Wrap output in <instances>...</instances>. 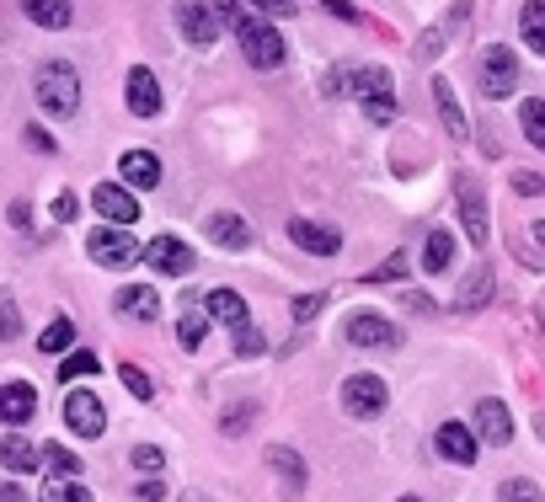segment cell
Returning a JSON list of instances; mask_svg holds the SVG:
<instances>
[{
    "instance_id": "6da1fadb",
    "label": "cell",
    "mask_w": 545,
    "mask_h": 502,
    "mask_svg": "<svg viewBox=\"0 0 545 502\" xmlns=\"http://www.w3.org/2000/svg\"><path fill=\"white\" fill-rule=\"evenodd\" d=\"M332 86L364 102L369 123H391V118H396V86H391V70H380V65H358V70H342Z\"/></svg>"
},
{
    "instance_id": "7a4b0ae2",
    "label": "cell",
    "mask_w": 545,
    "mask_h": 502,
    "mask_svg": "<svg viewBox=\"0 0 545 502\" xmlns=\"http://www.w3.org/2000/svg\"><path fill=\"white\" fill-rule=\"evenodd\" d=\"M33 97L49 118H75L81 113V75H75V65H65V59H49L33 81Z\"/></svg>"
},
{
    "instance_id": "3957f363",
    "label": "cell",
    "mask_w": 545,
    "mask_h": 502,
    "mask_svg": "<svg viewBox=\"0 0 545 502\" xmlns=\"http://www.w3.org/2000/svg\"><path fill=\"white\" fill-rule=\"evenodd\" d=\"M236 38H241V54H246V65H257V70H278L284 65V38H278V27L268 22V17H246L236 22Z\"/></svg>"
},
{
    "instance_id": "277c9868",
    "label": "cell",
    "mask_w": 545,
    "mask_h": 502,
    "mask_svg": "<svg viewBox=\"0 0 545 502\" xmlns=\"http://www.w3.org/2000/svg\"><path fill=\"white\" fill-rule=\"evenodd\" d=\"M86 251H91V262H97V268H113V273L134 268V262L145 257V246H139L123 225H97V230L86 235Z\"/></svg>"
},
{
    "instance_id": "5b68a950",
    "label": "cell",
    "mask_w": 545,
    "mask_h": 502,
    "mask_svg": "<svg viewBox=\"0 0 545 502\" xmlns=\"http://www.w3.org/2000/svg\"><path fill=\"white\" fill-rule=\"evenodd\" d=\"M342 337H348V348H369V353H385L401 342V326L385 321L380 310H353L348 321H342Z\"/></svg>"
},
{
    "instance_id": "8992f818",
    "label": "cell",
    "mask_w": 545,
    "mask_h": 502,
    "mask_svg": "<svg viewBox=\"0 0 545 502\" xmlns=\"http://www.w3.org/2000/svg\"><path fill=\"white\" fill-rule=\"evenodd\" d=\"M385 401H391V390H385L380 374H348L342 380V412L348 417H380Z\"/></svg>"
},
{
    "instance_id": "52a82bcc",
    "label": "cell",
    "mask_w": 545,
    "mask_h": 502,
    "mask_svg": "<svg viewBox=\"0 0 545 502\" xmlns=\"http://www.w3.org/2000/svg\"><path fill=\"white\" fill-rule=\"evenodd\" d=\"M220 17H214V6H204V0H177V33L193 43V49H214L220 43Z\"/></svg>"
},
{
    "instance_id": "ba28073f",
    "label": "cell",
    "mask_w": 545,
    "mask_h": 502,
    "mask_svg": "<svg viewBox=\"0 0 545 502\" xmlns=\"http://www.w3.org/2000/svg\"><path fill=\"white\" fill-rule=\"evenodd\" d=\"M513 86H519V59H513V49H503V43H492L487 54H481V91H487L492 102L513 97Z\"/></svg>"
},
{
    "instance_id": "9c48e42d",
    "label": "cell",
    "mask_w": 545,
    "mask_h": 502,
    "mask_svg": "<svg viewBox=\"0 0 545 502\" xmlns=\"http://www.w3.org/2000/svg\"><path fill=\"white\" fill-rule=\"evenodd\" d=\"M91 209H97L107 225L129 230L139 219V198H134V187H123V182H97V187H91Z\"/></svg>"
},
{
    "instance_id": "30bf717a",
    "label": "cell",
    "mask_w": 545,
    "mask_h": 502,
    "mask_svg": "<svg viewBox=\"0 0 545 502\" xmlns=\"http://www.w3.org/2000/svg\"><path fill=\"white\" fill-rule=\"evenodd\" d=\"M145 262L161 278H182V273H193V246L177 241V235H155V241L145 246Z\"/></svg>"
},
{
    "instance_id": "8fae6325",
    "label": "cell",
    "mask_w": 545,
    "mask_h": 502,
    "mask_svg": "<svg viewBox=\"0 0 545 502\" xmlns=\"http://www.w3.org/2000/svg\"><path fill=\"white\" fill-rule=\"evenodd\" d=\"M289 241L310 251V257H337L342 251V230L321 225V219H289Z\"/></svg>"
},
{
    "instance_id": "7c38bea8",
    "label": "cell",
    "mask_w": 545,
    "mask_h": 502,
    "mask_svg": "<svg viewBox=\"0 0 545 502\" xmlns=\"http://www.w3.org/2000/svg\"><path fill=\"white\" fill-rule=\"evenodd\" d=\"M65 422H70V433H81V438H102L107 433V412H102V401L91 396V390H70Z\"/></svg>"
},
{
    "instance_id": "4fadbf2b",
    "label": "cell",
    "mask_w": 545,
    "mask_h": 502,
    "mask_svg": "<svg viewBox=\"0 0 545 502\" xmlns=\"http://www.w3.org/2000/svg\"><path fill=\"white\" fill-rule=\"evenodd\" d=\"M123 102H129L134 118H155L161 113V81H155L145 65H134L129 81H123Z\"/></svg>"
},
{
    "instance_id": "5bb4252c",
    "label": "cell",
    "mask_w": 545,
    "mask_h": 502,
    "mask_svg": "<svg viewBox=\"0 0 545 502\" xmlns=\"http://www.w3.org/2000/svg\"><path fill=\"white\" fill-rule=\"evenodd\" d=\"M460 225L471 235V246H487V198H481V187L471 177H460Z\"/></svg>"
},
{
    "instance_id": "9a60e30c",
    "label": "cell",
    "mask_w": 545,
    "mask_h": 502,
    "mask_svg": "<svg viewBox=\"0 0 545 502\" xmlns=\"http://www.w3.org/2000/svg\"><path fill=\"white\" fill-rule=\"evenodd\" d=\"M204 316L220 321V326H230V332L252 326V310H246V300H241L236 289H209V294H204Z\"/></svg>"
},
{
    "instance_id": "2e32d148",
    "label": "cell",
    "mask_w": 545,
    "mask_h": 502,
    "mask_svg": "<svg viewBox=\"0 0 545 502\" xmlns=\"http://www.w3.org/2000/svg\"><path fill=\"white\" fill-rule=\"evenodd\" d=\"M118 177H123V187H134V193H150V187L161 182V161H155L150 150H123Z\"/></svg>"
},
{
    "instance_id": "e0dca14e",
    "label": "cell",
    "mask_w": 545,
    "mask_h": 502,
    "mask_svg": "<svg viewBox=\"0 0 545 502\" xmlns=\"http://www.w3.org/2000/svg\"><path fill=\"white\" fill-rule=\"evenodd\" d=\"M433 444H439V454H444V460L449 465H476V433L471 428H465V422H444V428L439 433H433Z\"/></svg>"
},
{
    "instance_id": "ac0fdd59",
    "label": "cell",
    "mask_w": 545,
    "mask_h": 502,
    "mask_svg": "<svg viewBox=\"0 0 545 502\" xmlns=\"http://www.w3.org/2000/svg\"><path fill=\"white\" fill-rule=\"evenodd\" d=\"M38 412V390L27 385V380H11V385H0V422H11V428H22L27 417Z\"/></svg>"
},
{
    "instance_id": "d6986e66",
    "label": "cell",
    "mask_w": 545,
    "mask_h": 502,
    "mask_svg": "<svg viewBox=\"0 0 545 502\" xmlns=\"http://www.w3.org/2000/svg\"><path fill=\"white\" fill-rule=\"evenodd\" d=\"M204 230H209V241L225 246V251H246V246H252V225H246L241 214H209Z\"/></svg>"
},
{
    "instance_id": "ffe728a7",
    "label": "cell",
    "mask_w": 545,
    "mask_h": 502,
    "mask_svg": "<svg viewBox=\"0 0 545 502\" xmlns=\"http://www.w3.org/2000/svg\"><path fill=\"white\" fill-rule=\"evenodd\" d=\"M476 433L487 438V444H508V438H513V417H508V406L497 396L476 401Z\"/></svg>"
},
{
    "instance_id": "44dd1931",
    "label": "cell",
    "mask_w": 545,
    "mask_h": 502,
    "mask_svg": "<svg viewBox=\"0 0 545 502\" xmlns=\"http://www.w3.org/2000/svg\"><path fill=\"white\" fill-rule=\"evenodd\" d=\"M22 17L38 22V27H49V33H59V27L75 22V6H70V0H22Z\"/></svg>"
},
{
    "instance_id": "7402d4cb",
    "label": "cell",
    "mask_w": 545,
    "mask_h": 502,
    "mask_svg": "<svg viewBox=\"0 0 545 502\" xmlns=\"http://www.w3.org/2000/svg\"><path fill=\"white\" fill-rule=\"evenodd\" d=\"M433 102H439V118H444V129L455 134V139H471V123H465V113H460V97H455V86L444 81H433Z\"/></svg>"
},
{
    "instance_id": "603a6c76",
    "label": "cell",
    "mask_w": 545,
    "mask_h": 502,
    "mask_svg": "<svg viewBox=\"0 0 545 502\" xmlns=\"http://www.w3.org/2000/svg\"><path fill=\"white\" fill-rule=\"evenodd\" d=\"M268 465L278 470V481H284L289 497L305 492V460H300V454H294L289 444H273V449H268Z\"/></svg>"
},
{
    "instance_id": "cb8c5ba5",
    "label": "cell",
    "mask_w": 545,
    "mask_h": 502,
    "mask_svg": "<svg viewBox=\"0 0 545 502\" xmlns=\"http://www.w3.org/2000/svg\"><path fill=\"white\" fill-rule=\"evenodd\" d=\"M0 465L17 470V476L38 470V444H33V438H22V433H6V438H0Z\"/></svg>"
},
{
    "instance_id": "d4e9b609",
    "label": "cell",
    "mask_w": 545,
    "mask_h": 502,
    "mask_svg": "<svg viewBox=\"0 0 545 502\" xmlns=\"http://www.w3.org/2000/svg\"><path fill=\"white\" fill-rule=\"evenodd\" d=\"M123 316H134V321H155L161 316V294L145 289V284H134V289H118V300H113Z\"/></svg>"
},
{
    "instance_id": "484cf974",
    "label": "cell",
    "mask_w": 545,
    "mask_h": 502,
    "mask_svg": "<svg viewBox=\"0 0 545 502\" xmlns=\"http://www.w3.org/2000/svg\"><path fill=\"white\" fill-rule=\"evenodd\" d=\"M449 262H455V235H449V230H428V241H423V273H449Z\"/></svg>"
},
{
    "instance_id": "4316f807",
    "label": "cell",
    "mask_w": 545,
    "mask_h": 502,
    "mask_svg": "<svg viewBox=\"0 0 545 502\" xmlns=\"http://www.w3.org/2000/svg\"><path fill=\"white\" fill-rule=\"evenodd\" d=\"M519 33L535 54H545V0H529V6L519 11Z\"/></svg>"
},
{
    "instance_id": "83f0119b",
    "label": "cell",
    "mask_w": 545,
    "mask_h": 502,
    "mask_svg": "<svg viewBox=\"0 0 545 502\" xmlns=\"http://www.w3.org/2000/svg\"><path fill=\"white\" fill-rule=\"evenodd\" d=\"M519 123H524V139H529V145L545 150V102H540V97L519 102Z\"/></svg>"
},
{
    "instance_id": "f1b7e54d",
    "label": "cell",
    "mask_w": 545,
    "mask_h": 502,
    "mask_svg": "<svg viewBox=\"0 0 545 502\" xmlns=\"http://www.w3.org/2000/svg\"><path fill=\"white\" fill-rule=\"evenodd\" d=\"M487 300H492V273H487V268H476V273L460 284V310H481Z\"/></svg>"
},
{
    "instance_id": "f546056e",
    "label": "cell",
    "mask_w": 545,
    "mask_h": 502,
    "mask_svg": "<svg viewBox=\"0 0 545 502\" xmlns=\"http://www.w3.org/2000/svg\"><path fill=\"white\" fill-rule=\"evenodd\" d=\"M38 465L49 470V476H81V460H75V454H70L65 444H43Z\"/></svg>"
},
{
    "instance_id": "4dcf8cb0",
    "label": "cell",
    "mask_w": 545,
    "mask_h": 502,
    "mask_svg": "<svg viewBox=\"0 0 545 502\" xmlns=\"http://www.w3.org/2000/svg\"><path fill=\"white\" fill-rule=\"evenodd\" d=\"M43 502H91V492L75 476H54V481H43Z\"/></svg>"
},
{
    "instance_id": "1f68e13d",
    "label": "cell",
    "mask_w": 545,
    "mask_h": 502,
    "mask_svg": "<svg viewBox=\"0 0 545 502\" xmlns=\"http://www.w3.org/2000/svg\"><path fill=\"white\" fill-rule=\"evenodd\" d=\"M70 342H75V326H70L65 316H59V321H49V326H43V337H38V348H43V353H65V348H70Z\"/></svg>"
},
{
    "instance_id": "d6a6232c",
    "label": "cell",
    "mask_w": 545,
    "mask_h": 502,
    "mask_svg": "<svg viewBox=\"0 0 545 502\" xmlns=\"http://www.w3.org/2000/svg\"><path fill=\"white\" fill-rule=\"evenodd\" d=\"M118 380H123V390H129V396H134V401H150V396H155V385H150V374H145V369H139V364H123V369H118Z\"/></svg>"
},
{
    "instance_id": "836d02e7",
    "label": "cell",
    "mask_w": 545,
    "mask_h": 502,
    "mask_svg": "<svg viewBox=\"0 0 545 502\" xmlns=\"http://www.w3.org/2000/svg\"><path fill=\"white\" fill-rule=\"evenodd\" d=\"M497 502H545V497H540V486H535V481L513 476V481L497 486Z\"/></svg>"
},
{
    "instance_id": "e575fe53",
    "label": "cell",
    "mask_w": 545,
    "mask_h": 502,
    "mask_svg": "<svg viewBox=\"0 0 545 502\" xmlns=\"http://www.w3.org/2000/svg\"><path fill=\"white\" fill-rule=\"evenodd\" d=\"M97 369H102V364H97V353H86V348H81V353H70L65 364H59V380H81V374L91 380Z\"/></svg>"
},
{
    "instance_id": "d590c367",
    "label": "cell",
    "mask_w": 545,
    "mask_h": 502,
    "mask_svg": "<svg viewBox=\"0 0 545 502\" xmlns=\"http://www.w3.org/2000/svg\"><path fill=\"white\" fill-rule=\"evenodd\" d=\"M22 337V310L11 294H0V342H17Z\"/></svg>"
},
{
    "instance_id": "8d00e7d4",
    "label": "cell",
    "mask_w": 545,
    "mask_h": 502,
    "mask_svg": "<svg viewBox=\"0 0 545 502\" xmlns=\"http://www.w3.org/2000/svg\"><path fill=\"white\" fill-rule=\"evenodd\" d=\"M204 332H209V321L198 316V310H188V316L177 321V337H182V348H198V342H204Z\"/></svg>"
},
{
    "instance_id": "74e56055",
    "label": "cell",
    "mask_w": 545,
    "mask_h": 502,
    "mask_svg": "<svg viewBox=\"0 0 545 502\" xmlns=\"http://www.w3.org/2000/svg\"><path fill=\"white\" fill-rule=\"evenodd\" d=\"M129 460H134V470H145V476H155V470H161V465H166V454H161V449H155V444H139V449L129 454Z\"/></svg>"
},
{
    "instance_id": "f35d334b",
    "label": "cell",
    "mask_w": 545,
    "mask_h": 502,
    "mask_svg": "<svg viewBox=\"0 0 545 502\" xmlns=\"http://www.w3.org/2000/svg\"><path fill=\"white\" fill-rule=\"evenodd\" d=\"M246 6H252L257 17H294V11H300V0H246Z\"/></svg>"
},
{
    "instance_id": "ab89813d",
    "label": "cell",
    "mask_w": 545,
    "mask_h": 502,
    "mask_svg": "<svg viewBox=\"0 0 545 502\" xmlns=\"http://www.w3.org/2000/svg\"><path fill=\"white\" fill-rule=\"evenodd\" d=\"M513 193L540 198V193H545V177H540V171H513Z\"/></svg>"
},
{
    "instance_id": "60d3db41",
    "label": "cell",
    "mask_w": 545,
    "mask_h": 502,
    "mask_svg": "<svg viewBox=\"0 0 545 502\" xmlns=\"http://www.w3.org/2000/svg\"><path fill=\"white\" fill-rule=\"evenodd\" d=\"M321 305H326V294H300V300H294V321H316Z\"/></svg>"
},
{
    "instance_id": "b9f144b4",
    "label": "cell",
    "mask_w": 545,
    "mask_h": 502,
    "mask_svg": "<svg viewBox=\"0 0 545 502\" xmlns=\"http://www.w3.org/2000/svg\"><path fill=\"white\" fill-rule=\"evenodd\" d=\"M236 353H241V358H257V353H262V332L241 326V332H236Z\"/></svg>"
},
{
    "instance_id": "7bdbcfd3",
    "label": "cell",
    "mask_w": 545,
    "mask_h": 502,
    "mask_svg": "<svg viewBox=\"0 0 545 502\" xmlns=\"http://www.w3.org/2000/svg\"><path fill=\"white\" fill-rule=\"evenodd\" d=\"M401 273H407V257L396 251V257L385 262V268H375V273H369V284H385V278H401Z\"/></svg>"
},
{
    "instance_id": "ee69618b",
    "label": "cell",
    "mask_w": 545,
    "mask_h": 502,
    "mask_svg": "<svg viewBox=\"0 0 545 502\" xmlns=\"http://www.w3.org/2000/svg\"><path fill=\"white\" fill-rule=\"evenodd\" d=\"M27 145H33V150H43V155H54V150H59V145H54V134H43L38 123L27 129Z\"/></svg>"
},
{
    "instance_id": "f6af8a7d",
    "label": "cell",
    "mask_w": 545,
    "mask_h": 502,
    "mask_svg": "<svg viewBox=\"0 0 545 502\" xmlns=\"http://www.w3.org/2000/svg\"><path fill=\"white\" fill-rule=\"evenodd\" d=\"M246 417H252V406H236V412L225 417V433H241V428H246Z\"/></svg>"
},
{
    "instance_id": "bcb514c9",
    "label": "cell",
    "mask_w": 545,
    "mask_h": 502,
    "mask_svg": "<svg viewBox=\"0 0 545 502\" xmlns=\"http://www.w3.org/2000/svg\"><path fill=\"white\" fill-rule=\"evenodd\" d=\"M75 209H81V203H75L70 193H65V198H54V219H75Z\"/></svg>"
},
{
    "instance_id": "7dc6e473",
    "label": "cell",
    "mask_w": 545,
    "mask_h": 502,
    "mask_svg": "<svg viewBox=\"0 0 545 502\" xmlns=\"http://www.w3.org/2000/svg\"><path fill=\"white\" fill-rule=\"evenodd\" d=\"M326 11H332V17H342V22H358V11L353 6H342V0H321Z\"/></svg>"
},
{
    "instance_id": "c3c4849f",
    "label": "cell",
    "mask_w": 545,
    "mask_h": 502,
    "mask_svg": "<svg viewBox=\"0 0 545 502\" xmlns=\"http://www.w3.org/2000/svg\"><path fill=\"white\" fill-rule=\"evenodd\" d=\"M139 497H145V502H161L166 486H161V481H139Z\"/></svg>"
},
{
    "instance_id": "681fc988",
    "label": "cell",
    "mask_w": 545,
    "mask_h": 502,
    "mask_svg": "<svg viewBox=\"0 0 545 502\" xmlns=\"http://www.w3.org/2000/svg\"><path fill=\"white\" fill-rule=\"evenodd\" d=\"M0 502H27V492L17 481H0Z\"/></svg>"
},
{
    "instance_id": "f907efd6",
    "label": "cell",
    "mask_w": 545,
    "mask_h": 502,
    "mask_svg": "<svg viewBox=\"0 0 545 502\" xmlns=\"http://www.w3.org/2000/svg\"><path fill=\"white\" fill-rule=\"evenodd\" d=\"M439 43H444V33H428L423 43H417V54H423V59H433V54H439Z\"/></svg>"
},
{
    "instance_id": "816d5d0a",
    "label": "cell",
    "mask_w": 545,
    "mask_h": 502,
    "mask_svg": "<svg viewBox=\"0 0 545 502\" xmlns=\"http://www.w3.org/2000/svg\"><path fill=\"white\" fill-rule=\"evenodd\" d=\"M11 225H17V230L33 225V219H27V203H11Z\"/></svg>"
},
{
    "instance_id": "f5cc1de1",
    "label": "cell",
    "mask_w": 545,
    "mask_h": 502,
    "mask_svg": "<svg viewBox=\"0 0 545 502\" xmlns=\"http://www.w3.org/2000/svg\"><path fill=\"white\" fill-rule=\"evenodd\" d=\"M535 433H540V438H545V412H540V417H535Z\"/></svg>"
},
{
    "instance_id": "db71d44e",
    "label": "cell",
    "mask_w": 545,
    "mask_h": 502,
    "mask_svg": "<svg viewBox=\"0 0 545 502\" xmlns=\"http://www.w3.org/2000/svg\"><path fill=\"white\" fill-rule=\"evenodd\" d=\"M401 502H423V497H401Z\"/></svg>"
}]
</instances>
